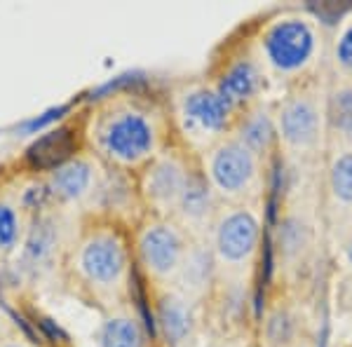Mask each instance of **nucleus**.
<instances>
[{
  "instance_id": "nucleus-1",
  "label": "nucleus",
  "mask_w": 352,
  "mask_h": 347,
  "mask_svg": "<svg viewBox=\"0 0 352 347\" xmlns=\"http://www.w3.org/2000/svg\"><path fill=\"white\" fill-rule=\"evenodd\" d=\"M324 47L322 28L310 14L292 12L268 21L258 36L263 71L280 80H296L317 66Z\"/></svg>"
},
{
  "instance_id": "nucleus-2",
  "label": "nucleus",
  "mask_w": 352,
  "mask_h": 347,
  "mask_svg": "<svg viewBox=\"0 0 352 347\" xmlns=\"http://www.w3.org/2000/svg\"><path fill=\"white\" fill-rule=\"evenodd\" d=\"M275 115L277 144L296 160H310L324 146V94L300 87L280 101Z\"/></svg>"
},
{
  "instance_id": "nucleus-3",
  "label": "nucleus",
  "mask_w": 352,
  "mask_h": 347,
  "mask_svg": "<svg viewBox=\"0 0 352 347\" xmlns=\"http://www.w3.org/2000/svg\"><path fill=\"white\" fill-rule=\"evenodd\" d=\"M207 181L212 190L226 197H244L261 183V157L232 136L214 148L207 162Z\"/></svg>"
},
{
  "instance_id": "nucleus-4",
  "label": "nucleus",
  "mask_w": 352,
  "mask_h": 347,
  "mask_svg": "<svg viewBox=\"0 0 352 347\" xmlns=\"http://www.w3.org/2000/svg\"><path fill=\"white\" fill-rule=\"evenodd\" d=\"M263 237L261 219L252 209H232L214 227V258L223 267L242 270L256 258Z\"/></svg>"
},
{
  "instance_id": "nucleus-5",
  "label": "nucleus",
  "mask_w": 352,
  "mask_h": 347,
  "mask_svg": "<svg viewBox=\"0 0 352 347\" xmlns=\"http://www.w3.org/2000/svg\"><path fill=\"white\" fill-rule=\"evenodd\" d=\"M99 139L104 150L122 164L144 162L155 150V127L139 111H122L109 117Z\"/></svg>"
},
{
  "instance_id": "nucleus-6",
  "label": "nucleus",
  "mask_w": 352,
  "mask_h": 347,
  "mask_svg": "<svg viewBox=\"0 0 352 347\" xmlns=\"http://www.w3.org/2000/svg\"><path fill=\"white\" fill-rule=\"evenodd\" d=\"M232 108L217 92V87L188 89L179 101V124L192 141H212L226 132Z\"/></svg>"
},
{
  "instance_id": "nucleus-7",
  "label": "nucleus",
  "mask_w": 352,
  "mask_h": 347,
  "mask_svg": "<svg viewBox=\"0 0 352 347\" xmlns=\"http://www.w3.org/2000/svg\"><path fill=\"white\" fill-rule=\"evenodd\" d=\"M188 251L179 227L169 223H153L139 240V254L146 270L155 277H174L179 272L184 256Z\"/></svg>"
},
{
  "instance_id": "nucleus-8",
  "label": "nucleus",
  "mask_w": 352,
  "mask_h": 347,
  "mask_svg": "<svg viewBox=\"0 0 352 347\" xmlns=\"http://www.w3.org/2000/svg\"><path fill=\"white\" fill-rule=\"evenodd\" d=\"M265 89V71L258 59L242 56L235 59L219 78L217 92L223 96L232 111L256 101Z\"/></svg>"
},
{
  "instance_id": "nucleus-9",
  "label": "nucleus",
  "mask_w": 352,
  "mask_h": 347,
  "mask_svg": "<svg viewBox=\"0 0 352 347\" xmlns=\"http://www.w3.org/2000/svg\"><path fill=\"white\" fill-rule=\"evenodd\" d=\"M188 167L176 155H162L148 167L144 179V190L148 200L160 209H176L188 183Z\"/></svg>"
},
{
  "instance_id": "nucleus-10",
  "label": "nucleus",
  "mask_w": 352,
  "mask_h": 347,
  "mask_svg": "<svg viewBox=\"0 0 352 347\" xmlns=\"http://www.w3.org/2000/svg\"><path fill=\"white\" fill-rule=\"evenodd\" d=\"M324 134L333 150H352V82L336 80L324 94Z\"/></svg>"
},
{
  "instance_id": "nucleus-11",
  "label": "nucleus",
  "mask_w": 352,
  "mask_h": 347,
  "mask_svg": "<svg viewBox=\"0 0 352 347\" xmlns=\"http://www.w3.org/2000/svg\"><path fill=\"white\" fill-rule=\"evenodd\" d=\"M82 270L92 282L113 284L120 280L127 267V254L124 247L113 235H99L87 242L82 249Z\"/></svg>"
},
{
  "instance_id": "nucleus-12",
  "label": "nucleus",
  "mask_w": 352,
  "mask_h": 347,
  "mask_svg": "<svg viewBox=\"0 0 352 347\" xmlns=\"http://www.w3.org/2000/svg\"><path fill=\"white\" fill-rule=\"evenodd\" d=\"M155 326L160 328L169 347L188 345L195 331V312H192L190 298H186L184 293H164L157 300Z\"/></svg>"
},
{
  "instance_id": "nucleus-13",
  "label": "nucleus",
  "mask_w": 352,
  "mask_h": 347,
  "mask_svg": "<svg viewBox=\"0 0 352 347\" xmlns=\"http://www.w3.org/2000/svg\"><path fill=\"white\" fill-rule=\"evenodd\" d=\"M324 188L331 214L352 223V150H333L327 164Z\"/></svg>"
},
{
  "instance_id": "nucleus-14",
  "label": "nucleus",
  "mask_w": 352,
  "mask_h": 347,
  "mask_svg": "<svg viewBox=\"0 0 352 347\" xmlns=\"http://www.w3.org/2000/svg\"><path fill=\"white\" fill-rule=\"evenodd\" d=\"M73 150H76V134L68 127H61L33 141L26 150V160L33 169L47 172V169L64 167V162L73 155Z\"/></svg>"
},
{
  "instance_id": "nucleus-15",
  "label": "nucleus",
  "mask_w": 352,
  "mask_h": 347,
  "mask_svg": "<svg viewBox=\"0 0 352 347\" xmlns=\"http://www.w3.org/2000/svg\"><path fill=\"white\" fill-rule=\"evenodd\" d=\"M212 209H214V190L209 186L207 176H202L200 172H190L184 195H181L179 204H176V212H179L186 225L204 227L209 216H212Z\"/></svg>"
},
{
  "instance_id": "nucleus-16",
  "label": "nucleus",
  "mask_w": 352,
  "mask_h": 347,
  "mask_svg": "<svg viewBox=\"0 0 352 347\" xmlns=\"http://www.w3.org/2000/svg\"><path fill=\"white\" fill-rule=\"evenodd\" d=\"M235 139L242 146H247L256 157L268 155L272 146L277 144V127H275V115L265 108H254L242 117L237 124Z\"/></svg>"
},
{
  "instance_id": "nucleus-17",
  "label": "nucleus",
  "mask_w": 352,
  "mask_h": 347,
  "mask_svg": "<svg viewBox=\"0 0 352 347\" xmlns=\"http://www.w3.org/2000/svg\"><path fill=\"white\" fill-rule=\"evenodd\" d=\"M277 247L285 263H298L312 247V223L303 212L289 214L282 219L280 232H277Z\"/></svg>"
},
{
  "instance_id": "nucleus-18",
  "label": "nucleus",
  "mask_w": 352,
  "mask_h": 347,
  "mask_svg": "<svg viewBox=\"0 0 352 347\" xmlns=\"http://www.w3.org/2000/svg\"><path fill=\"white\" fill-rule=\"evenodd\" d=\"M214 267V256L209 251H204L202 247H188V251L184 256V263H181L179 272H176V280L184 295H197L207 289L209 275H212Z\"/></svg>"
},
{
  "instance_id": "nucleus-19",
  "label": "nucleus",
  "mask_w": 352,
  "mask_h": 347,
  "mask_svg": "<svg viewBox=\"0 0 352 347\" xmlns=\"http://www.w3.org/2000/svg\"><path fill=\"white\" fill-rule=\"evenodd\" d=\"M89 186H92V167L82 160L59 167L50 181L52 192L61 200H76L89 190Z\"/></svg>"
},
{
  "instance_id": "nucleus-20",
  "label": "nucleus",
  "mask_w": 352,
  "mask_h": 347,
  "mask_svg": "<svg viewBox=\"0 0 352 347\" xmlns=\"http://www.w3.org/2000/svg\"><path fill=\"white\" fill-rule=\"evenodd\" d=\"M56 247V230L54 223L47 219L38 221L36 227L31 230L26 240V249H24V265L28 270H41V267L52 258Z\"/></svg>"
},
{
  "instance_id": "nucleus-21",
  "label": "nucleus",
  "mask_w": 352,
  "mask_h": 347,
  "mask_svg": "<svg viewBox=\"0 0 352 347\" xmlns=\"http://www.w3.org/2000/svg\"><path fill=\"white\" fill-rule=\"evenodd\" d=\"M101 347H144V331L139 322L129 317H118L101 328Z\"/></svg>"
},
{
  "instance_id": "nucleus-22",
  "label": "nucleus",
  "mask_w": 352,
  "mask_h": 347,
  "mask_svg": "<svg viewBox=\"0 0 352 347\" xmlns=\"http://www.w3.org/2000/svg\"><path fill=\"white\" fill-rule=\"evenodd\" d=\"M331 64L336 78L352 82V14L340 21L331 41Z\"/></svg>"
},
{
  "instance_id": "nucleus-23",
  "label": "nucleus",
  "mask_w": 352,
  "mask_h": 347,
  "mask_svg": "<svg viewBox=\"0 0 352 347\" xmlns=\"http://www.w3.org/2000/svg\"><path fill=\"white\" fill-rule=\"evenodd\" d=\"M19 235V221L8 204H0V251H8Z\"/></svg>"
},
{
  "instance_id": "nucleus-24",
  "label": "nucleus",
  "mask_w": 352,
  "mask_h": 347,
  "mask_svg": "<svg viewBox=\"0 0 352 347\" xmlns=\"http://www.w3.org/2000/svg\"><path fill=\"white\" fill-rule=\"evenodd\" d=\"M68 111V106H59V108H50L47 113H43L41 117H33V120H28L26 124H21V129H24L26 134H38L41 129H45L47 124H52L54 120H59L61 115Z\"/></svg>"
},
{
  "instance_id": "nucleus-25",
  "label": "nucleus",
  "mask_w": 352,
  "mask_h": 347,
  "mask_svg": "<svg viewBox=\"0 0 352 347\" xmlns=\"http://www.w3.org/2000/svg\"><path fill=\"white\" fill-rule=\"evenodd\" d=\"M340 258H343V265L352 272V225L345 230V235H343V244H340Z\"/></svg>"
},
{
  "instance_id": "nucleus-26",
  "label": "nucleus",
  "mask_w": 352,
  "mask_h": 347,
  "mask_svg": "<svg viewBox=\"0 0 352 347\" xmlns=\"http://www.w3.org/2000/svg\"><path fill=\"white\" fill-rule=\"evenodd\" d=\"M41 324V326L45 328V333L47 335H52V338H59V340H66V335H64V331H61L59 326L52 322V320H47V317H41V322H36V326Z\"/></svg>"
},
{
  "instance_id": "nucleus-27",
  "label": "nucleus",
  "mask_w": 352,
  "mask_h": 347,
  "mask_svg": "<svg viewBox=\"0 0 352 347\" xmlns=\"http://www.w3.org/2000/svg\"><path fill=\"white\" fill-rule=\"evenodd\" d=\"M10 347H16V345H10Z\"/></svg>"
}]
</instances>
